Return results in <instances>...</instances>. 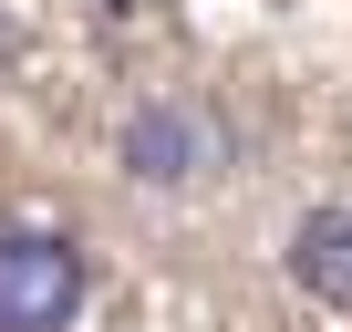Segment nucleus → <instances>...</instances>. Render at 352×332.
<instances>
[{
  "label": "nucleus",
  "mask_w": 352,
  "mask_h": 332,
  "mask_svg": "<svg viewBox=\"0 0 352 332\" xmlns=\"http://www.w3.org/2000/svg\"><path fill=\"white\" fill-rule=\"evenodd\" d=\"M114 156H124L135 187H197V177H218L228 125H218V104H197V94H145V104L124 114Z\"/></svg>",
  "instance_id": "nucleus-1"
},
{
  "label": "nucleus",
  "mask_w": 352,
  "mask_h": 332,
  "mask_svg": "<svg viewBox=\"0 0 352 332\" xmlns=\"http://www.w3.org/2000/svg\"><path fill=\"white\" fill-rule=\"evenodd\" d=\"M83 280L94 270L73 229H0V332H73Z\"/></svg>",
  "instance_id": "nucleus-2"
},
{
  "label": "nucleus",
  "mask_w": 352,
  "mask_h": 332,
  "mask_svg": "<svg viewBox=\"0 0 352 332\" xmlns=\"http://www.w3.org/2000/svg\"><path fill=\"white\" fill-rule=\"evenodd\" d=\"M290 280L321 301V311H352V208H300V229H290Z\"/></svg>",
  "instance_id": "nucleus-3"
},
{
  "label": "nucleus",
  "mask_w": 352,
  "mask_h": 332,
  "mask_svg": "<svg viewBox=\"0 0 352 332\" xmlns=\"http://www.w3.org/2000/svg\"><path fill=\"white\" fill-rule=\"evenodd\" d=\"M11 52H21V32H11V21H0V63H11Z\"/></svg>",
  "instance_id": "nucleus-4"
}]
</instances>
